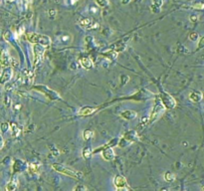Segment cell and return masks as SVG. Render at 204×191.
<instances>
[{"instance_id":"52a82bcc","label":"cell","mask_w":204,"mask_h":191,"mask_svg":"<svg viewBox=\"0 0 204 191\" xmlns=\"http://www.w3.org/2000/svg\"><path fill=\"white\" fill-rule=\"evenodd\" d=\"M114 184L117 187V190H129L130 188L127 186V179L122 175H117L114 178Z\"/></svg>"},{"instance_id":"e0dca14e","label":"cell","mask_w":204,"mask_h":191,"mask_svg":"<svg viewBox=\"0 0 204 191\" xmlns=\"http://www.w3.org/2000/svg\"><path fill=\"white\" fill-rule=\"evenodd\" d=\"M41 169V164L39 163H32L28 166V171L32 174H35V173H38Z\"/></svg>"},{"instance_id":"1f68e13d","label":"cell","mask_w":204,"mask_h":191,"mask_svg":"<svg viewBox=\"0 0 204 191\" xmlns=\"http://www.w3.org/2000/svg\"><path fill=\"white\" fill-rule=\"evenodd\" d=\"M7 127H9L8 124H2V132H5L7 129Z\"/></svg>"},{"instance_id":"83f0119b","label":"cell","mask_w":204,"mask_h":191,"mask_svg":"<svg viewBox=\"0 0 204 191\" xmlns=\"http://www.w3.org/2000/svg\"><path fill=\"white\" fill-rule=\"evenodd\" d=\"M199 20V16H198V15H195V14H193V15H191V16H190V21H191V22H197V21Z\"/></svg>"},{"instance_id":"836d02e7","label":"cell","mask_w":204,"mask_h":191,"mask_svg":"<svg viewBox=\"0 0 204 191\" xmlns=\"http://www.w3.org/2000/svg\"><path fill=\"white\" fill-rule=\"evenodd\" d=\"M8 2H13V1H15V0H7Z\"/></svg>"},{"instance_id":"9a60e30c","label":"cell","mask_w":204,"mask_h":191,"mask_svg":"<svg viewBox=\"0 0 204 191\" xmlns=\"http://www.w3.org/2000/svg\"><path fill=\"white\" fill-rule=\"evenodd\" d=\"M124 138L125 140H127V142H132V141H135L137 138V134L135 132L130 130V132H127L125 133Z\"/></svg>"},{"instance_id":"4316f807","label":"cell","mask_w":204,"mask_h":191,"mask_svg":"<svg viewBox=\"0 0 204 191\" xmlns=\"http://www.w3.org/2000/svg\"><path fill=\"white\" fill-rule=\"evenodd\" d=\"M197 49L198 50H201V49H204V37H202L198 42V45H197Z\"/></svg>"},{"instance_id":"30bf717a","label":"cell","mask_w":204,"mask_h":191,"mask_svg":"<svg viewBox=\"0 0 204 191\" xmlns=\"http://www.w3.org/2000/svg\"><path fill=\"white\" fill-rule=\"evenodd\" d=\"M12 76H13V71L11 68L4 69L2 71V74H1V83L5 84L6 82H9L12 79Z\"/></svg>"},{"instance_id":"e575fe53","label":"cell","mask_w":204,"mask_h":191,"mask_svg":"<svg viewBox=\"0 0 204 191\" xmlns=\"http://www.w3.org/2000/svg\"><path fill=\"white\" fill-rule=\"evenodd\" d=\"M201 190H203V191H204V185H203L202 187H201Z\"/></svg>"},{"instance_id":"8fae6325","label":"cell","mask_w":204,"mask_h":191,"mask_svg":"<svg viewBox=\"0 0 204 191\" xmlns=\"http://www.w3.org/2000/svg\"><path fill=\"white\" fill-rule=\"evenodd\" d=\"M121 117H124L125 119H127V121H132V119H135V117H137V112H135V111L127 109V111H125L122 112Z\"/></svg>"},{"instance_id":"ba28073f","label":"cell","mask_w":204,"mask_h":191,"mask_svg":"<svg viewBox=\"0 0 204 191\" xmlns=\"http://www.w3.org/2000/svg\"><path fill=\"white\" fill-rule=\"evenodd\" d=\"M80 25L82 27L86 28V29H96V28L99 27L98 23H95L92 20V18H84L80 21Z\"/></svg>"},{"instance_id":"4dcf8cb0","label":"cell","mask_w":204,"mask_h":191,"mask_svg":"<svg viewBox=\"0 0 204 191\" xmlns=\"http://www.w3.org/2000/svg\"><path fill=\"white\" fill-rule=\"evenodd\" d=\"M48 13H49V15H50V16H51L52 18L55 17V16L57 15V11H56V10H54V9H50V10H49Z\"/></svg>"},{"instance_id":"7a4b0ae2","label":"cell","mask_w":204,"mask_h":191,"mask_svg":"<svg viewBox=\"0 0 204 191\" xmlns=\"http://www.w3.org/2000/svg\"><path fill=\"white\" fill-rule=\"evenodd\" d=\"M26 38L27 40L31 42L33 44H40V45L43 46H50L51 44V39L49 36L47 35H43V34H39V33H34V32H30L26 34Z\"/></svg>"},{"instance_id":"603a6c76","label":"cell","mask_w":204,"mask_h":191,"mask_svg":"<svg viewBox=\"0 0 204 191\" xmlns=\"http://www.w3.org/2000/svg\"><path fill=\"white\" fill-rule=\"evenodd\" d=\"M96 2L98 3L99 6L103 7V8L109 6V0H96Z\"/></svg>"},{"instance_id":"5bb4252c","label":"cell","mask_w":204,"mask_h":191,"mask_svg":"<svg viewBox=\"0 0 204 191\" xmlns=\"http://www.w3.org/2000/svg\"><path fill=\"white\" fill-rule=\"evenodd\" d=\"M80 63H81V65L87 70L92 69L93 68V62L91 61V59L88 58V57H82V58L80 59Z\"/></svg>"},{"instance_id":"277c9868","label":"cell","mask_w":204,"mask_h":191,"mask_svg":"<svg viewBox=\"0 0 204 191\" xmlns=\"http://www.w3.org/2000/svg\"><path fill=\"white\" fill-rule=\"evenodd\" d=\"M34 90H37L39 92H41L42 94H44L46 97L50 98L51 100L61 99V98H60V96L56 93V92H54L53 90H51V89H48L47 87H44V86H35V87H34Z\"/></svg>"},{"instance_id":"6da1fadb","label":"cell","mask_w":204,"mask_h":191,"mask_svg":"<svg viewBox=\"0 0 204 191\" xmlns=\"http://www.w3.org/2000/svg\"><path fill=\"white\" fill-rule=\"evenodd\" d=\"M54 170H56L57 172L59 173H62L64 175H67V176H70V177H73L75 179H82L83 178V173L78 170H76L74 168H70L68 166H65L63 164H60V163H54L53 165Z\"/></svg>"},{"instance_id":"8992f818","label":"cell","mask_w":204,"mask_h":191,"mask_svg":"<svg viewBox=\"0 0 204 191\" xmlns=\"http://www.w3.org/2000/svg\"><path fill=\"white\" fill-rule=\"evenodd\" d=\"M160 100L166 109H173V108H175V106H176V102H175V100L172 98V96H170L167 93L161 94Z\"/></svg>"},{"instance_id":"4fadbf2b","label":"cell","mask_w":204,"mask_h":191,"mask_svg":"<svg viewBox=\"0 0 204 191\" xmlns=\"http://www.w3.org/2000/svg\"><path fill=\"white\" fill-rule=\"evenodd\" d=\"M95 112H97V109L90 108V107H84L79 111L78 114L79 116H90V114H93Z\"/></svg>"},{"instance_id":"3957f363","label":"cell","mask_w":204,"mask_h":191,"mask_svg":"<svg viewBox=\"0 0 204 191\" xmlns=\"http://www.w3.org/2000/svg\"><path fill=\"white\" fill-rule=\"evenodd\" d=\"M165 109L166 108L164 107V104H162L160 98L156 99L155 104H154V108H153V111L151 112V114L150 117V122H153L154 121H156V119H157L158 117L163 114V112H164V109Z\"/></svg>"},{"instance_id":"7402d4cb","label":"cell","mask_w":204,"mask_h":191,"mask_svg":"<svg viewBox=\"0 0 204 191\" xmlns=\"http://www.w3.org/2000/svg\"><path fill=\"white\" fill-rule=\"evenodd\" d=\"M10 129H11V134L13 137H17V135L19 134L20 129H19V127H17V125H15V124H12Z\"/></svg>"},{"instance_id":"9c48e42d","label":"cell","mask_w":204,"mask_h":191,"mask_svg":"<svg viewBox=\"0 0 204 191\" xmlns=\"http://www.w3.org/2000/svg\"><path fill=\"white\" fill-rule=\"evenodd\" d=\"M102 156H103V158L105 159V160L111 161V160H112V159H115L116 154H115V151L112 147H108V148H106V150H104L103 151H102Z\"/></svg>"},{"instance_id":"ffe728a7","label":"cell","mask_w":204,"mask_h":191,"mask_svg":"<svg viewBox=\"0 0 204 191\" xmlns=\"http://www.w3.org/2000/svg\"><path fill=\"white\" fill-rule=\"evenodd\" d=\"M92 154H93V151L90 147L84 148V150H83V157L84 158H86V159L90 158L91 156H92Z\"/></svg>"},{"instance_id":"d6a6232c","label":"cell","mask_w":204,"mask_h":191,"mask_svg":"<svg viewBox=\"0 0 204 191\" xmlns=\"http://www.w3.org/2000/svg\"><path fill=\"white\" fill-rule=\"evenodd\" d=\"M129 2H130V0H122V4H127V3H129Z\"/></svg>"},{"instance_id":"f546056e","label":"cell","mask_w":204,"mask_h":191,"mask_svg":"<svg viewBox=\"0 0 204 191\" xmlns=\"http://www.w3.org/2000/svg\"><path fill=\"white\" fill-rule=\"evenodd\" d=\"M151 10H152L154 13H157V12L160 11V7H158V6H156V5L152 4V6H151Z\"/></svg>"},{"instance_id":"484cf974","label":"cell","mask_w":204,"mask_h":191,"mask_svg":"<svg viewBox=\"0 0 204 191\" xmlns=\"http://www.w3.org/2000/svg\"><path fill=\"white\" fill-rule=\"evenodd\" d=\"M74 190L75 191H78V190H88V187H86L85 185H83V184H78V185H76V186L74 187Z\"/></svg>"},{"instance_id":"7c38bea8","label":"cell","mask_w":204,"mask_h":191,"mask_svg":"<svg viewBox=\"0 0 204 191\" xmlns=\"http://www.w3.org/2000/svg\"><path fill=\"white\" fill-rule=\"evenodd\" d=\"M202 98H203L202 94L198 91H193L189 95V99L193 102V103H199V102L202 100Z\"/></svg>"},{"instance_id":"d6986e66","label":"cell","mask_w":204,"mask_h":191,"mask_svg":"<svg viewBox=\"0 0 204 191\" xmlns=\"http://www.w3.org/2000/svg\"><path fill=\"white\" fill-rule=\"evenodd\" d=\"M175 178H176V176H175L174 173H172V172L170 171H167L164 173V180L167 182H173Z\"/></svg>"},{"instance_id":"cb8c5ba5","label":"cell","mask_w":204,"mask_h":191,"mask_svg":"<svg viewBox=\"0 0 204 191\" xmlns=\"http://www.w3.org/2000/svg\"><path fill=\"white\" fill-rule=\"evenodd\" d=\"M189 39L191 41H198L199 40V34L197 32H192L189 34Z\"/></svg>"},{"instance_id":"ac0fdd59","label":"cell","mask_w":204,"mask_h":191,"mask_svg":"<svg viewBox=\"0 0 204 191\" xmlns=\"http://www.w3.org/2000/svg\"><path fill=\"white\" fill-rule=\"evenodd\" d=\"M18 186V181L16 178H13L11 181H10L8 184L6 185V190L8 191H14Z\"/></svg>"},{"instance_id":"d4e9b609","label":"cell","mask_w":204,"mask_h":191,"mask_svg":"<svg viewBox=\"0 0 204 191\" xmlns=\"http://www.w3.org/2000/svg\"><path fill=\"white\" fill-rule=\"evenodd\" d=\"M192 8L194 9H204V2H198L192 5Z\"/></svg>"},{"instance_id":"44dd1931","label":"cell","mask_w":204,"mask_h":191,"mask_svg":"<svg viewBox=\"0 0 204 191\" xmlns=\"http://www.w3.org/2000/svg\"><path fill=\"white\" fill-rule=\"evenodd\" d=\"M93 135H94V132H93V130H91V129H86L83 133V137L85 140H89Z\"/></svg>"},{"instance_id":"5b68a950","label":"cell","mask_w":204,"mask_h":191,"mask_svg":"<svg viewBox=\"0 0 204 191\" xmlns=\"http://www.w3.org/2000/svg\"><path fill=\"white\" fill-rule=\"evenodd\" d=\"M43 45H40V44H35L33 47V53H34V64H35V67L38 66L39 62L41 61L42 57L44 55V51L45 49L43 48Z\"/></svg>"},{"instance_id":"2e32d148","label":"cell","mask_w":204,"mask_h":191,"mask_svg":"<svg viewBox=\"0 0 204 191\" xmlns=\"http://www.w3.org/2000/svg\"><path fill=\"white\" fill-rule=\"evenodd\" d=\"M10 63H11V60H10V57H9V54L7 53L6 51H2V54H1V64L3 66H9Z\"/></svg>"},{"instance_id":"f1b7e54d","label":"cell","mask_w":204,"mask_h":191,"mask_svg":"<svg viewBox=\"0 0 204 191\" xmlns=\"http://www.w3.org/2000/svg\"><path fill=\"white\" fill-rule=\"evenodd\" d=\"M152 2L153 5H156L158 7H161V5H162V0H152Z\"/></svg>"}]
</instances>
